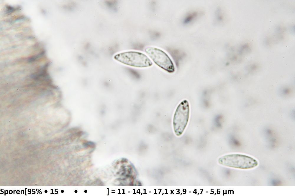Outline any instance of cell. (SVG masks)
Here are the masks:
<instances>
[{"instance_id":"7","label":"cell","mask_w":295,"mask_h":196,"mask_svg":"<svg viewBox=\"0 0 295 196\" xmlns=\"http://www.w3.org/2000/svg\"><path fill=\"white\" fill-rule=\"evenodd\" d=\"M45 54V52L44 51H42L41 53L36 54L35 55H34L33 56L30 57L28 59V61L29 62H33L42 56V55Z\"/></svg>"},{"instance_id":"6","label":"cell","mask_w":295,"mask_h":196,"mask_svg":"<svg viewBox=\"0 0 295 196\" xmlns=\"http://www.w3.org/2000/svg\"><path fill=\"white\" fill-rule=\"evenodd\" d=\"M197 15V13L196 12L193 13L189 15L184 20V23L186 24L189 23L193 20Z\"/></svg>"},{"instance_id":"5","label":"cell","mask_w":295,"mask_h":196,"mask_svg":"<svg viewBox=\"0 0 295 196\" xmlns=\"http://www.w3.org/2000/svg\"><path fill=\"white\" fill-rule=\"evenodd\" d=\"M48 66V64H46L37 72L32 74V77L36 79H41V77L42 78L43 77L45 78V77H48V74L47 72V69Z\"/></svg>"},{"instance_id":"3","label":"cell","mask_w":295,"mask_h":196,"mask_svg":"<svg viewBox=\"0 0 295 196\" xmlns=\"http://www.w3.org/2000/svg\"><path fill=\"white\" fill-rule=\"evenodd\" d=\"M218 162L223 165L241 169H250L258 165V162L254 158L241 154H231L220 158Z\"/></svg>"},{"instance_id":"1","label":"cell","mask_w":295,"mask_h":196,"mask_svg":"<svg viewBox=\"0 0 295 196\" xmlns=\"http://www.w3.org/2000/svg\"><path fill=\"white\" fill-rule=\"evenodd\" d=\"M114 59L125 64L136 67L142 68L152 66L153 63L144 54L135 51H128L119 53L114 56Z\"/></svg>"},{"instance_id":"8","label":"cell","mask_w":295,"mask_h":196,"mask_svg":"<svg viewBox=\"0 0 295 196\" xmlns=\"http://www.w3.org/2000/svg\"><path fill=\"white\" fill-rule=\"evenodd\" d=\"M45 192L47 193V190H45Z\"/></svg>"},{"instance_id":"4","label":"cell","mask_w":295,"mask_h":196,"mask_svg":"<svg viewBox=\"0 0 295 196\" xmlns=\"http://www.w3.org/2000/svg\"><path fill=\"white\" fill-rule=\"evenodd\" d=\"M145 52L158 66L169 73L175 71L174 64L169 56L163 50L159 49L149 47Z\"/></svg>"},{"instance_id":"2","label":"cell","mask_w":295,"mask_h":196,"mask_svg":"<svg viewBox=\"0 0 295 196\" xmlns=\"http://www.w3.org/2000/svg\"><path fill=\"white\" fill-rule=\"evenodd\" d=\"M189 115V102L183 100L178 106L173 117V128L177 136H180L183 132L188 123Z\"/></svg>"}]
</instances>
